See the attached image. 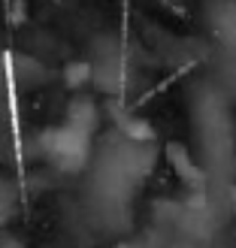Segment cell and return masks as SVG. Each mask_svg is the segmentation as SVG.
Returning a JSON list of instances; mask_svg holds the SVG:
<instances>
[{"label": "cell", "instance_id": "obj_1", "mask_svg": "<svg viewBox=\"0 0 236 248\" xmlns=\"http://www.w3.org/2000/svg\"><path fill=\"white\" fill-rule=\"evenodd\" d=\"M91 127H94V109L91 106H76L70 112L67 124L58 127L48 136V155L61 170H79L88 157V140H91Z\"/></svg>", "mask_w": 236, "mask_h": 248}]
</instances>
